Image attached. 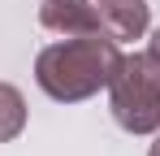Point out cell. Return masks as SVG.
Wrapping results in <instances>:
<instances>
[{
    "mask_svg": "<svg viewBox=\"0 0 160 156\" xmlns=\"http://www.w3.org/2000/svg\"><path fill=\"white\" fill-rule=\"evenodd\" d=\"M121 65V48L108 35H69L61 44H48L35 61V82L56 104H78L104 91Z\"/></svg>",
    "mask_w": 160,
    "mask_h": 156,
    "instance_id": "cell-1",
    "label": "cell"
},
{
    "mask_svg": "<svg viewBox=\"0 0 160 156\" xmlns=\"http://www.w3.org/2000/svg\"><path fill=\"white\" fill-rule=\"evenodd\" d=\"M108 108H112V122L130 134L160 130V61L152 52L121 56L117 74L108 82Z\"/></svg>",
    "mask_w": 160,
    "mask_h": 156,
    "instance_id": "cell-2",
    "label": "cell"
},
{
    "mask_svg": "<svg viewBox=\"0 0 160 156\" xmlns=\"http://www.w3.org/2000/svg\"><path fill=\"white\" fill-rule=\"evenodd\" d=\"M39 22L56 35H104L100 4L91 0H39Z\"/></svg>",
    "mask_w": 160,
    "mask_h": 156,
    "instance_id": "cell-3",
    "label": "cell"
},
{
    "mask_svg": "<svg viewBox=\"0 0 160 156\" xmlns=\"http://www.w3.org/2000/svg\"><path fill=\"white\" fill-rule=\"evenodd\" d=\"M100 22H104V35L117 39V44H134L147 35L152 26V9L143 0H100Z\"/></svg>",
    "mask_w": 160,
    "mask_h": 156,
    "instance_id": "cell-4",
    "label": "cell"
},
{
    "mask_svg": "<svg viewBox=\"0 0 160 156\" xmlns=\"http://www.w3.org/2000/svg\"><path fill=\"white\" fill-rule=\"evenodd\" d=\"M26 130V100L13 82H0V143L18 139Z\"/></svg>",
    "mask_w": 160,
    "mask_h": 156,
    "instance_id": "cell-5",
    "label": "cell"
},
{
    "mask_svg": "<svg viewBox=\"0 0 160 156\" xmlns=\"http://www.w3.org/2000/svg\"><path fill=\"white\" fill-rule=\"evenodd\" d=\"M147 52H152V56H156V61H160V26H156V30H152V48H147Z\"/></svg>",
    "mask_w": 160,
    "mask_h": 156,
    "instance_id": "cell-6",
    "label": "cell"
},
{
    "mask_svg": "<svg viewBox=\"0 0 160 156\" xmlns=\"http://www.w3.org/2000/svg\"><path fill=\"white\" fill-rule=\"evenodd\" d=\"M147 156H160V139H156V143H152V152H147Z\"/></svg>",
    "mask_w": 160,
    "mask_h": 156,
    "instance_id": "cell-7",
    "label": "cell"
}]
</instances>
